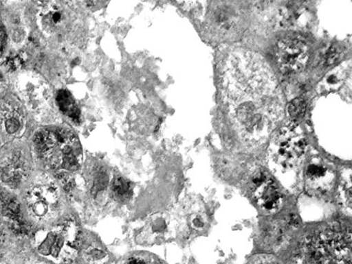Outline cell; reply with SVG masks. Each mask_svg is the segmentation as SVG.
Wrapping results in <instances>:
<instances>
[{"mask_svg": "<svg viewBox=\"0 0 352 264\" xmlns=\"http://www.w3.org/2000/svg\"><path fill=\"white\" fill-rule=\"evenodd\" d=\"M228 98L231 104L242 101H267L276 95L274 76L259 56L251 52H234L226 68Z\"/></svg>", "mask_w": 352, "mask_h": 264, "instance_id": "6da1fadb", "label": "cell"}, {"mask_svg": "<svg viewBox=\"0 0 352 264\" xmlns=\"http://www.w3.org/2000/svg\"><path fill=\"white\" fill-rule=\"evenodd\" d=\"M34 143L41 158L52 169L75 171L78 168L81 163V147L71 131L41 130L35 136Z\"/></svg>", "mask_w": 352, "mask_h": 264, "instance_id": "7a4b0ae2", "label": "cell"}, {"mask_svg": "<svg viewBox=\"0 0 352 264\" xmlns=\"http://www.w3.org/2000/svg\"><path fill=\"white\" fill-rule=\"evenodd\" d=\"M79 232L72 221L43 231L36 239L38 252L58 264H72L79 250Z\"/></svg>", "mask_w": 352, "mask_h": 264, "instance_id": "3957f363", "label": "cell"}, {"mask_svg": "<svg viewBox=\"0 0 352 264\" xmlns=\"http://www.w3.org/2000/svg\"><path fill=\"white\" fill-rule=\"evenodd\" d=\"M307 147L306 139L294 125L281 129L269 148L270 162L281 173L290 172L298 166Z\"/></svg>", "mask_w": 352, "mask_h": 264, "instance_id": "277c9868", "label": "cell"}, {"mask_svg": "<svg viewBox=\"0 0 352 264\" xmlns=\"http://www.w3.org/2000/svg\"><path fill=\"white\" fill-rule=\"evenodd\" d=\"M317 264H351L349 228L333 226L323 230L314 243Z\"/></svg>", "mask_w": 352, "mask_h": 264, "instance_id": "5b68a950", "label": "cell"}, {"mask_svg": "<svg viewBox=\"0 0 352 264\" xmlns=\"http://www.w3.org/2000/svg\"><path fill=\"white\" fill-rule=\"evenodd\" d=\"M232 113L236 126L245 141L251 144H259L267 137L270 129V119L263 104L253 101H243L232 104Z\"/></svg>", "mask_w": 352, "mask_h": 264, "instance_id": "8992f818", "label": "cell"}, {"mask_svg": "<svg viewBox=\"0 0 352 264\" xmlns=\"http://www.w3.org/2000/svg\"><path fill=\"white\" fill-rule=\"evenodd\" d=\"M309 56L308 45L298 38H285L278 45V64L285 74L301 71L307 65Z\"/></svg>", "mask_w": 352, "mask_h": 264, "instance_id": "52a82bcc", "label": "cell"}, {"mask_svg": "<svg viewBox=\"0 0 352 264\" xmlns=\"http://www.w3.org/2000/svg\"><path fill=\"white\" fill-rule=\"evenodd\" d=\"M251 183L254 197L261 210L267 214L278 213L283 206V197L274 181L263 171H258Z\"/></svg>", "mask_w": 352, "mask_h": 264, "instance_id": "ba28073f", "label": "cell"}, {"mask_svg": "<svg viewBox=\"0 0 352 264\" xmlns=\"http://www.w3.org/2000/svg\"><path fill=\"white\" fill-rule=\"evenodd\" d=\"M59 193L53 182L38 184L27 197L29 211L38 219H46L56 208Z\"/></svg>", "mask_w": 352, "mask_h": 264, "instance_id": "9c48e42d", "label": "cell"}, {"mask_svg": "<svg viewBox=\"0 0 352 264\" xmlns=\"http://www.w3.org/2000/svg\"><path fill=\"white\" fill-rule=\"evenodd\" d=\"M335 175L322 162H313L307 168L305 184L307 191L314 195H323L332 188Z\"/></svg>", "mask_w": 352, "mask_h": 264, "instance_id": "30bf717a", "label": "cell"}, {"mask_svg": "<svg viewBox=\"0 0 352 264\" xmlns=\"http://www.w3.org/2000/svg\"><path fill=\"white\" fill-rule=\"evenodd\" d=\"M291 226L290 222L289 224H285L278 221H271L264 224L259 235L261 243L270 248L279 246L286 238L287 227Z\"/></svg>", "mask_w": 352, "mask_h": 264, "instance_id": "8fae6325", "label": "cell"}, {"mask_svg": "<svg viewBox=\"0 0 352 264\" xmlns=\"http://www.w3.org/2000/svg\"><path fill=\"white\" fill-rule=\"evenodd\" d=\"M3 211L13 230L17 234H26L28 228L24 220L21 206L19 201L12 197H4L3 199Z\"/></svg>", "mask_w": 352, "mask_h": 264, "instance_id": "7c38bea8", "label": "cell"}, {"mask_svg": "<svg viewBox=\"0 0 352 264\" xmlns=\"http://www.w3.org/2000/svg\"><path fill=\"white\" fill-rule=\"evenodd\" d=\"M23 86L21 90L22 97L28 104H33L35 108L41 105L43 101V85L42 82L23 81Z\"/></svg>", "mask_w": 352, "mask_h": 264, "instance_id": "4fadbf2b", "label": "cell"}, {"mask_svg": "<svg viewBox=\"0 0 352 264\" xmlns=\"http://www.w3.org/2000/svg\"><path fill=\"white\" fill-rule=\"evenodd\" d=\"M283 14V23L287 26H300L309 19V12L300 5L290 6Z\"/></svg>", "mask_w": 352, "mask_h": 264, "instance_id": "5bb4252c", "label": "cell"}, {"mask_svg": "<svg viewBox=\"0 0 352 264\" xmlns=\"http://www.w3.org/2000/svg\"><path fill=\"white\" fill-rule=\"evenodd\" d=\"M56 99L60 110L74 121H78L79 112L69 93L66 91H60Z\"/></svg>", "mask_w": 352, "mask_h": 264, "instance_id": "9a60e30c", "label": "cell"}, {"mask_svg": "<svg viewBox=\"0 0 352 264\" xmlns=\"http://www.w3.org/2000/svg\"><path fill=\"white\" fill-rule=\"evenodd\" d=\"M307 105L305 101L301 98L294 99L287 108L289 115L294 119H298L303 117L306 112Z\"/></svg>", "mask_w": 352, "mask_h": 264, "instance_id": "2e32d148", "label": "cell"}, {"mask_svg": "<svg viewBox=\"0 0 352 264\" xmlns=\"http://www.w3.org/2000/svg\"><path fill=\"white\" fill-rule=\"evenodd\" d=\"M343 50L339 45H333L328 51L325 59V64L327 66H331L337 63V62L342 57Z\"/></svg>", "mask_w": 352, "mask_h": 264, "instance_id": "e0dca14e", "label": "cell"}, {"mask_svg": "<svg viewBox=\"0 0 352 264\" xmlns=\"http://www.w3.org/2000/svg\"><path fill=\"white\" fill-rule=\"evenodd\" d=\"M87 256L89 259L93 263H101L105 257L107 256L106 254L100 250L98 247H90L88 248Z\"/></svg>", "mask_w": 352, "mask_h": 264, "instance_id": "ac0fdd59", "label": "cell"}, {"mask_svg": "<svg viewBox=\"0 0 352 264\" xmlns=\"http://www.w3.org/2000/svg\"><path fill=\"white\" fill-rule=\"evenodd\" d=\"M113 191L120 196L125 195L129 190V184L122 178H117L113 182Z\"/></svg>", "mask_w": 352, "mask_h": 264, "instance_id": "d6986e66", "label": "cell"}, {"mask_svg": "<svg viewBox=\"0 0 352 264\" xmlns=\"http://www.w3.org/2000/svg\"><path fill=\"white\" fill-rule=\"evenodd\" d=\"M250 264H280L276 259L270 256H261L254 259Z\"/></svg>", "mask_w": 352, "mask_h": 264, "instance_id": "ffe728a7", "label": "cell"}, {"mask_svg": "<svg viewBox=\"0 0 352 264\" xmlns=\"http://www.w3.org/2000/svg\"><path fill=\"white\" fill-rule=\"evenodd\" d=\"M6 31L2 25H0V53L2 52L5 40H6Z\"/></svg>", "mask_w": 352, "mask_h": 264, "instance_id": "44dd1931", "label": "cell"}, {"mask_svg": "<svg viewBox=\"0 0 352 264\" xmlns=\"http://www.w3.org/2000/svg\"><path fill=\"white\" fill-rule=\"evenodd\" d=\"M126 264H147L145 261L140 258H131Z\"/></svg>", "mask_w": 352, "mask_h": 264, "instance_id": "7402d4cb", "label": "cell"}, {"mask_svg": "<svg viewBox=\"0 0 352 264\" xmlns=\"http://www.w3.org/2000/svg\"><path fill=\"white\" fill-rule=\"evenodd\" d=\"M339 82V80L338 79V77L336 76V75H331L328 77L327 82L328 84L333 85L336 84Z\"/></svg>", "mask_w": 352, "mask_h": 264, "instance_id": "603a6c76", "label": "cell"}]
</instances>
